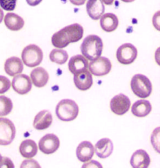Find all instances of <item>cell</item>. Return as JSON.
I'll list each match as a JSON object with an SVG mask.
<instances>
[{
	"instance_id": "cell-1",
	"label": "cell",
	"mask_w": 160,
	"mask_h": 168,
	"mask_svg": "<svg viewBox=\"0 0 160 168\" xmlns=\"http://www.w3.org/2000/svg\"><path fill=\"white\" fill-rule=\"evenodd\" d=\"M82 27L77 23L68 25L55 33L52 36L51 41L55 47L63 48L70 43L78 42L83 35Z\"/></svg>"
},
{
	"instance_id": "cell-2",
	"label": "cell",
	"mask_w": 160,
	"mask_h": 168,
	"mask_svg": "<svg viewBox=\"0 0 160 168\" xmlns=\"http://www.w3.org/2000/svg\"><path fill=\"white\" fill-rule=\"evenodd\" d=\"M103 44L101 38L96 35H90L83 40L80 46L82 55L88 60L92 61L101 55Z\"/></svg>"
},
{
	"instance_id": "cell-3",
	"label": "cell",
	"mask_w": 160,
	"mask_h": 168,
	"mask_svg": "<svg viewBox=\"0 0 160 168\" xmlns=\"http://www.w3.org/2000/svg\"><path fill=\"white\" fill-rule=\"evenodd\" d=\"M56 114L58 119L64 121H69L75 119L79 112V108L74 100L64 99L61 100L56 108Z\"/></svg>"
},
{
	"instance_id": "cell-4",
	"label": "cell",
	"mask_w": 160,
	"mask_h": 168,
	"mask_svg": "<svg viewBox=\"0 0 160 168\" xmlns=\"http://www.w3.org/2000/svg\"><path fill=\"white\" fill-rule=\"evenodd\" d=\"M131 87L133 93L142 98L148 97L152 89V83L146 76L141 74L135 75L132 78Z\"/></svg>"
},
{
	"instance_id": "cell-5",
	"label": "cell",
	"mask_w": 160,
	"mask_h": 168,
	"mask_svg": "<svg viewBox=\"0 0 160 168\" xmlns=\"http://www.w3.org/2000/svg\"><path fill=\"white\" fill-rule=\"evenodd\" d=\"M21 57L26 66L33 67L41 63L43 58V53L38 46L34 44H30L23 49Z\"/></svg>"
},
{
	"instance_id": "cell-6",
	"label": "cell",
	"mask_w": 160,
	"mask_h": 168,
	"mask_svg": "<svg viewBox=\"0 0 160 168\" xmlns=\"http://www.w3.org/2000/svg\"><path fill=\"white\" fill-rule=\"evenodd\" d=\"M16 129L13 123L7 118H0V145L11 144L14 139Z\"/></svg>"
},
{
	"instance_id": "cell-7",
	"label": "cell",
	"mask_w": 160,
	"mask_h": 168,
	"mask_svg": "<svg viewBox=\"0 0 160 168\" xmlns=\"http://www.w3.org/2000/svg\"><path fill=\"white\" fill-rule=\"evenodd\" d=\"M138 51L132 44L126 43L119 47L116 52V57L118 61L123 64H129L136 59Z\"/></svg>"
},
{
	"instance_id": "cell-8",
	"label": "cell",
	"mask_w": 160,
	"mask_h": 168,
	"mask_svg": "<svg viewBox=\"0 0 160 168\" xmlns=\"http://www.w3.org/2000/svg\"><path fill=\"white\" fill-rule=\"evenodd\" d=\"M88 68L90 72L96 76H102L108 74L112 68V64L109 59L104 57H100L91 61Z\"/></svg>"
},
{
	"instance_id": "cell-9",
	"label": "cell",
	"mask_w": 160,
	"mask_h": 168,
	"mask_svg": "<svg viewBox=\"0 0 160 168\" xmlns=\"http://www.w3.org/2000/svg\"><path fill=\"white\" fill-rule=\"evenodd\" d=\"M131 102L128 97L122 94L114 96L111 100L110 107L112 111L118 115H122L129 109Z\"/></svg>"
},
{
	"instance_id": "cell-10",
	"label": "cell",
	"mask_w": 160,
	"mask_h": 168,
	"mask_svg": "<svg viewBox=\"0 0 160 168\" xmlns=\"http://www.w3.org/2000/svg\"><path fill=\"white\" fill-rule=\"evenodd\" d=\"M60 141L58 137L53 134H48L42 137L38 143L40 150L46 154H52L58 148Z\"/></svg>"
},
{
	"instance_id": "cell-11",
	"label": "cell",
	"mask_w": 160,
	"mask_h": 168,
	"mask_svg": "<svg viewBox=\"0 0 160 168\" xmlns=\"http://www.w3.org/2000/svg\"><path fill=\"white\" fill-rule=\"evenodd\" d=\"M12 85L13 89L21 95L28 93L32 88V83L30 77L24 74L15 76L12 79Z\"/></svg>"
},
{
	"instance_id": "cell-12",
	"label": "cell",
	"mask_w": 160,
	"mask_h": 168,
	"mask_svg": "<svg viewBox=\"0 0 160 168\" xmlns=\"http://www.w3.org/2000/svg\"><path fill=\"white\" fill-rule=\"evenodd\" d=\"M88 60L82 55L78 54L72 56L68 63V69L74 75L88 70Z\"/></svg>"
},
{
	"instance_id": "cell-13",
	"label": "cell",
	"mask_w": 160,
	"mask_h": 168,
	"mask_svg": "<svg viewBox=\"0 0 160 168\" xmlns=\"http://www.w3.org/2000/svg\"><path fill=\"white\" fill-rule=\"evenodd\" d=\"M150 162V159L147 153L145 150L139 149L132 154L130 163L134 168H147Z\"/></svg>"
},
{
	"instance_id": "cell-14",
	"label": "cell",
	"mask_w": 160,
	"mask_h": 168,
	"mask_svg": "<svg viewBox=\"0 0 160 168\" xmlns=\"http://www.w3.org/2000/svg\"><path fill=\"white\" fill-rule=\"evenodd\" d=\"M94 153V147L89 141H84L81 142L76 149V154L78 159L83 162L90 160Z\"/></svg>"
},
{
	"instance_id": "cell-15",
	"label": "cell",
	"mask_w": 160,
	"mask_h": 168,
	"mask_svg": "<svg viewBox=\"0 0 160 168\" xmlns=\"http://www.w3.org/2000/svg\"><path fill=\"white\" fill-rule=\"evenodd\" d=\"M73 81L76 87L82 91L89 89L93 84L92 75L88 70L74 75Z\"/></svg>"
},
{
	"instance_id": "cell-16",
	"label": "cell",
	"mask_w": 160,
	"mask_h": 168,
	"mask_svg": "<svg viewBox=\"0 0 160 168\" xmlns=\"http://www.w3.org/2000/svg\"><path fill=\"white\" fill-rule=\"evenodd\" d=\"M86 9L89 16L92 19H99L105 11V6L102 1L90 0L86 4Z\"/></svg>"
},
{
	"instance_id": "cell-17",
	"label": "cell",
	"mask_w": 160,
	"mask_h": 168,
	"mask_svg": "<svg viewBox=\"0 0 160 168\" xmlns=\"http://www.w3.org/2000/svg\"><path fill=\"white\" fill-rule=\"evenodd\" d=\"M52 115L50 112L48 110H42L35 116L33 126L38 130H43L48 128L52 124Z\"/></svg>"
},
{
	"instance_id": "cell-18",
	"label": "cell",
	"mask_w": 160,
	"mask_h": 168,
	"mask_svg": "<svg viewBox=\"0 0 160 168\" xmlns=\"http://www.w3.org/2000/svg\"><path fill=\"white\" fill-rule=\"evenodd\" d=\"M113 149V143L108 138L100 140L95 145L96 154L101 158H105L109 157L112 153Z\"/></svg>"
},
{
	"instance_id": "cell-19",
	"label": "cell",
	"mask_w": 160,
	"mask_h": 168,
	"mask_svg": "<svg viewBox=\"0 0 160 168\" xmlns=\"http://www.w3.org/2000/svg\"><path fill=\"white\" fill-rule=\"evenodd\" d=\"M4 69L8 75L13 76L22 72L23 65L19 58L13 56L6 59L4 64Z\"/></svg>"
},
{
	"instance_id": "cell-20",
	"label": "cell",
	"mask_w": 160,
	"mask_h": 168,
	"mask_svg": "<svg viewBox=\"0 0 160 168\" xmlns=\"http://www.w3.org/2000/svg\"><path fill=\"white\" fill-rule=\"evenodd\" d=\"M30 77L33 84L38 88L45 86L49 78L48 73L42 67H38L32 70L30 73Z\"/></svg>"
},
{
	"instance_id": "cell-21",
	"label": "cell",
	"mask_w": 160,
	"mask_h": 168,
	"mask_svg": "<svg viewBox=\"0 0 160 168\" xmlns=\"http://www.w3.org/2000/svg\"><path fill=\"white\" fill-rule=\"evenodd\" d=\"M118 23L117 17L112 13H106L104 14L100 20L101 28L107 32L115 30L118 26Z\"/></svg>"
},
{
	"instance_id": "cell-22",
	"label": "cell",
	"mask_w": 160,
	"mask_h": 168,
	"mask_svg": "<svg viewBox=\"0 0 160 168\" xmlns=\"http://www.w3.org/2000/svg\"><path fill=\"white\" fill-rule=\"evenodd\" d=\"M152 109V105L149 101L141 99L138 100L133 104L131 108V112L136 116L144 117L150 112Z\"/></svg>"
},
{
	"instance_id": "cell-23",
	"label": "cell",
	"mask_w": 160,
	"mask_h": 168,
	"mask_svg": "<svg viewBox=\"0 0 160 168\" xmlns=\"http://www.w3.org/2000/svg\"><path fill=\"white\" fill-rule=\"evenodd\" d=\"M4 22L8 28L14 31L21 29L24 24V21L22 18L13 13H7L4 18Z\"/></svg>"
},
{
	"instance_id": "cell-24",
	"label": "cell",
	"mask_w": 160,
	"mask_h": 168,
	"mask_svg": "<svg viewBox=\"0 0 160 168\" xmlns=\"http://www.w3.org/2000/svg\"><path fill=\"white\" fill-rule=\"evenodd\" d=\"M19 151L22 156L31 158L35 156L38 152L37 144L33 140L27 139L22 141L19 148Z\"/></svg>"
},
{
	"instance_id": "cell-25",
	"label": "cell",
	"mask_w": 160,
	"mask_h": 168,
	"mask_svg": "<svg viewBox=\"0 0 160 168\" xmlns=\"http://www.w3.org/2000/svg\"><path fill=\"white\" fill-rule=\"evenodd\" d=\"M49 56L52 62L59 64L65 63L68 58V55L66 51L58 49H53Z\"/></svg>"
},
{
	"instance_id": "cell-26",
	"label": "cell",
	"mask_w": 160,
	"mask_h": 168,
	"mask_svg": "<svg viewBox=\"0 0 160 168\" xmlns=\"http://www.w3.org/2000/svg\"><path fill=\"white\" fill-rule=\"evenodd\" d=\"M12 107V103L9 98L4 95L0 96V116L8 114Z\"/></svg>"
},
{
	"instance_id": "cell-27",
	"label": "cell",
	"mask_w": 160,
	"mask_h": 168,
	"mask_svg": "<svg viewBox=\"0 0 160 168\" xmlns=\"http://www.w3.org/2000/svg\"><path fill=\"white\" fill-rule=\"evenodd\" d=\"M160 127H157L153 131L151 137V143L157 152L160 153Z\"/></svg>"
},
{
	"instance_id": "cell-28",
	"label": "cell",
	"mask_w": 160,
	"mask_h": 168,
	"mask_svg": "<svg viewBox=\"0 0 160 168\" xmlns=\"http://www.w3.org/2000/svg\"><path fill=\"white\" fill-rule=\"evenodd\" d=\"M11 87L10 81L6 77L0 75V94L7 91Z\"/></svg>"
},
{
	"instance_id": "cell-29",
	"label": "cell",
	"mask_w": 160,
	"mask_h": 168,
	"mask_svg": "<svg viewBox=\"0 0 160 168\" xmlns=\"http://www.w3.org/2000/svg\"><path fill=\"white\" fill-rule=\"evenodd\" d=\"M16 3V0H0V5L5 10L12 11L15 8Z\"/></svg>"
},
{
	"instance_id": "cell-30",
	"label": "cell",
	"mask_w": 160,
	"mask_h": 168,
	"mask_svg": "<svg viewBox=\"0 0 160 168\" xmlns=\"http://www.w3.org/2000/svg\"><path fill=\"white\" fill-rule=\"evenodd\" d=\"M20 167L40 168L41 167L37 161L33 159H30L24 160L22 162Z\"/></svg>"
},
{
	"instance_id": "cell-31",
	"label": "cell",
	"mask_w": 160,
	"mask_h": 168,
	"mask_svg": "<svg viewBox=\"0 0 160 168\" xmlns=\"http://www.w3.org/2000/svg\"><path fill=\"white\" fill-rule=\"evenodd\" d=\"M12 161L8 158L2 157L0 164V168H14Z\"/></svg>"
},
{
	"instance_id": "cell-32",
	"label": "cell",
	"mask_w": 160,
	"mask_h": 168,
	"mask_svg": "<svg viewBox=\"0 0 160 168\" xmlns=\"http://www.w3.org/2000/svg\"><path fill=\"white\" fill-rule=\"evenodd\" d=\"M82 168H102L101 164L98 161L92 160L89 162L84 164L82 166Z\"/></svg>"
},
{
	"instance_id": "cell-33",
	"label": "cell",
	"mask_w": 160,
	"mask_h": 168,
	"mask_svg": "<svg viewBox=\"0 0 160 168\" xmlns=\"http://www.w3.org/2000/svg\"><path fill=\"white\" fill-rule=\"evenodd\" d=\"M159 11L158 12H157L153 16L152 18L153 24L157 29L159 30V26L158 25V24L159 25Z\"/></svg>"
},
{
	"instance_id": "cell-34",
	"label": "cell",
	"mask_w": 160,
	"mask_h": 168,
	"mask_svg": "<svg viewBox=\"0 0 160 168\" xmlns=\"http://www.w3.org/2000/svg\"><path fill=\"white\" fill-rule=\"evenodd\" d=\"M4 16V13L3 10L0 8V23H1Z\"/></svg>"
},
{
	"instance_id": "cell-35",
	"label": "cell",
	"mask_w": 160,
	"mask_h": 168,
	"mask_svg": "<svg viewBox=\"0 0 160 168\" xmlns=\"http://www.w3.org/2000/svg\"><path fill=\"white\" fill-rule=\"evenodd\" d=\"M2 157L1 156V155L0 154V164L1 161V160H2Z\"/></svg>"
}]
</instances>
